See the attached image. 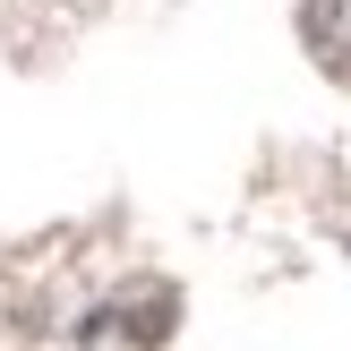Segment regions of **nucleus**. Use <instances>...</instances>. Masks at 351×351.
Returning <instances> with one entry per match:
<instances>
[{"label":"nucleus","mask_w":351,"mask_h":351,"mask_svg":"<svg viewBox=\"0 0 351 351\" xmlns=\"http://www.w3.org/2000/svg\"><path fill=\"white\" fill-rule=\"evenodd\" d=\"M300 34L317 51V69L351 77V0H300Z\"/></svg>","instance_id":"obj_1"}]
</instances>
